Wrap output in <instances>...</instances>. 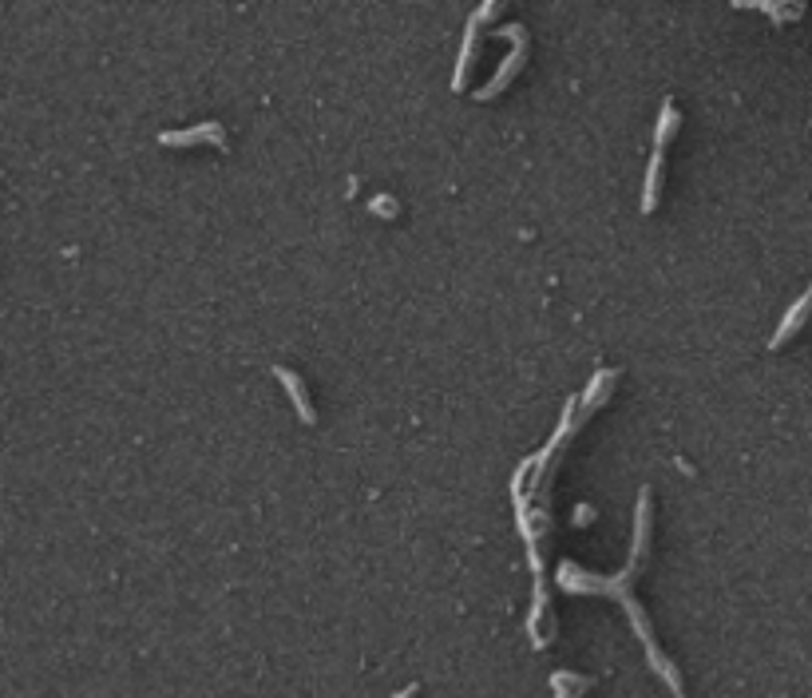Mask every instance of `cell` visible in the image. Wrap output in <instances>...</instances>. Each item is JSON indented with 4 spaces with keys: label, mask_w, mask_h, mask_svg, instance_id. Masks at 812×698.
Instances as JSON below:
<instances>
[{
    "label": "cell",
    "mask_w": 812,
    "mask_h": 698,
    "mask_svg": "<svg viewBox=\"0 0 812 698\" xmlns=\"http://www.w3.org/2000/svg\"><path fill=\"white\" fill-rule=\"evenodd\" d=\"M614 381H618V369H599V373L591 377V385H587V393H583V401H579V405H583V417H579V421H587V417L607 401L610 393H614Z\"/></svg>",
    "instance_id": "obj_6"
},
{
    "label": "cell",
    "mask_w": 812,
    "mask_h": 698,
    "mask_svg": "<svg viewBox=\"0 0 812 698\" xmlns=\"http://www.w3.org/2000/svg\"><path fill=\"white\" fill-rule=\"evenodd\" d=\"M682 127V112L674 104H662V116H658V127H654V151H666V143L678 135Z\"/></svg>",
    "instance_id": "obj_9"
},
{
    "label": "cell",
    "mask_w": 812,
    "mask_h": 698,
    "mask_svg": "<svg viewBox=\"0 0 812 698\" xmlns=\"http://www.w3.org/2000/svg\"><path fill=\"white\" fill-rule=\"evenodd\" d=\"M274 377L282 381V389L290 393V401H294V409H298V417H302L305 425H313L317 421V413H313V401H309V393H305V381L294 373V369H286V365H278L274 369Z\"/></svg>",
    "instance_id": "obj_5"
},
{
    "label": "cell",
    "mask_w": 812,
    "mask_h": 698,
    "mask_svg": "<svg viewBox=\"0 0 812 698\" xmlns=\"http://www.w3.org/2000/svg\"><path fill=\"white\" fill-rule=\"evenodd\" d=\"M634 572H638V564H630L626 572H618V576H591V572H583L579 564H571V560H563L559 568H555V583L563 587V591H575V595H587V591H595V595H614L622 607H626V615H630V623H634V631H638V639H642V647H646V659H650V667L662 675V683L674 691V698H682L686 691H682V679H678V667L658 651V639H654V627H650V619H646V611H642V603L634 599Z\"/></svg>",
    "instance_id": "obj_1"
},
{
    "label": "cell",
    "mask_w": 812,
    "mask_h": 698,
    "mask_svg": "<svg viewBox=\"0 0 812 698\" xmlns=\"http://www.w3.org/2000/svg\"><path fill=\"white\" fill-rule=\"evenodd\" d=\"M496 36H500V40H508L511 52H508V60L500 64V72H496V76H492V80H488V84H484V88L476 92V100H480V104L496 100V96H500V92L508 88L511 80H515V76L523 72V64H527V28H519V24H508V28H500Z\"/></svg>",
    "instance_id": "obj_2"
},
{
    "label": "cell",
    "mask_w": 812,
    "mask_h": 698,
    "mask_svg": "<svg viewBox=\"0 0 812 698\" xmlns=\"http://www.w3.org/2000/svg\"><path fill=\"white\" fill-rule=\"evenodd\" d=\"M551 687H555V698H579L591 691V679H587V675H575V671H555V675H551Z\"/></svg>",
    "instance_id": "obj_10"
},
{
    "label": "cell",
    "mask_w": 812,
    "mask_h": 698,
    "mask_svg": "<svg viewBox=\"0 0 812 698\" xmlns=\"http://www.w3.org/2000/svg\"><path fill=\"white\" fill-rule=\"evenodd\" d=\"M575 512H579V516H575V524H587V520H595V512H591L587 504H583V508H575Z\"/></svg>",
    "instance_id": "obj_13"
},
{
    "label": "cell",
    "mask_w": 812,
    "mask_h": 698,
    "mask_svg": "<svg viewBox=\"0 0 812 698\" xmlns=\"http://www.w3.org/2000/svg\"><path fill=\"white\" fill-rule=\"evenodd\" d=\"M416 691H420V687H416V683H412V687H405V691H401V695H393V698H416Z\"/></svg>",
    "instance_id": "obj_14"
},
{
    "label": "cell",
    "mask_w": 812,
    "mask_h": 698,
    "mask_svg": "<svg viewBox=\"0 0 812 698\" xmlns=\"http://www.w3.org/2000/svg\"><path fill=\"white\" fill-rule=\"evenodd\" d=\"M753 8H761V12H769L773 20H797L801 16V4H789V8H781V4H773V0H757Z\"/></svg>",
    "instance_id": "obj_12"
},
{
    "label": "cell",
    "mask_w": 812,
    "mask_h": 698,
    "mask_svg": "<svg viewBox=\"0 0 812 698\" xmlns=\"http://www.w3.org/2000/svg\"><path fill=\"white\" fill-rule=\"evenodd\" d=\"M662 175H666V151H654L650 167H646V187H642V215H654L658 195H662Z\"/></svg>",
    "instance_id": "obj_7"
},
{
    "label": "cell",
    "mask_w": 812,
    "mask_h": 698,
    "mask_svg": "<svg viewBox=\"0 0 812 698\" xmlns=\"http://www.w3.org/2000/svg\"><path fill=\"white\" fill-rule=\"evenodd\" d=\"M163 147H203V143H214L226 151V127L222 123H195L187 131H163L159 135Z\"/></svg>",
    "instance_id": "obj_4"
},
{
    "label": "cell",
    "mask_w": 812,
    "mask_h": 698,
    "mask_svg": "<svg viewBox=\"0 0 812 698\" xmlns=\"http://www.w3.org/2000/svg\"><path fill=\"white\" fill-rule=\"evenodd\" d=\"M805 314H809V294H801V298L793 302V310L785 314V326H781V330H777V334L769 338V349H781V346H785V342H789V338H793V334H797V330L805 326Z\"/></svg>",
    "instance_id": "obj_8"
},
{
    "label": "cell",
    "mask_w": 812,
    "mask_h": 698,
    "mask_svg": "<svg viewBox=\"0 0 812 698\" xmlns=\"http://www.w3.org/2000/svg\"><path fill=\"white\" fill-rule=\"evenodd\" d=\"M500 8H504V4L484 0V4H480V8L468 16L464 44H460V56H456V80H452V92H464V80H468V72H472V64H476V52H480V28H484L488 20H496V16H500Z\"/></svg>",
    "instance_id": "obj_3"
},
{
    "label": "cell",
    "mask_w": 812,
    "mask_h": 698,
    "mask_svg": "<svg viewBox=\"0 0 812 698\" xmlns=\"http://www.w3.org/2000/svg\"><path fill=\"white\" fill-rule=\"evenodd\" d=\"M369 215H377V219H397V215H401V203H397L393 195H373V199H369Z\"/></svg>",
    "instance_id": "obj_11"
}]
</instances>
